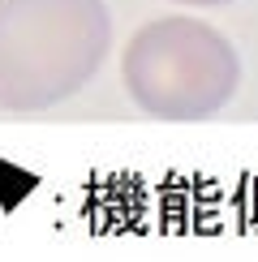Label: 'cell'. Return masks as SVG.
<instances>
[{
  "label": "cell",
  "mask_w": 258,
  "mask_h": 262,
  "mask_svg": "<svg viewBox=\"0 0 258 262\" xmlns=\"http://www.w3.org/2000/svg\"><path fill=\"white\" fill-rule=\"evenodd\" d=\"M172 5H185V9H224L232 0H172Z\"/></svg>",
  "instance_id": "3957f363"
},
{
  "label": "cell",
  "mask_w": 258,
  "mask_h": 262,
  "mask_svg": "<svg viewBox=\"0 0 258 262\" xmlns=\"http://www.w3.org/2000/svg\"><path fill=\"white\" fill-rule=\"evenodd\" d=\"M112 52L103 0H0V112H48L82 91Z\"/></svg>",
  "instance_id": "6da1fadb"
},
{
  "label": "cell",
  "mask_w": 258,
  "mask_h": 262,
  "mask_svg": "<svg viewBox=\"0 0 258 262\" xmlns=\"http://www.w3.org/2000/svg\"><path fill=\"white\" fill-rule=\"evenodd\" d=\"M121 82L155 121H211L241 91V52L211 21L164 13L121 48Z\"/></svg>",
  "instance_id": "7a4b0ae2"
}]
</instances>
